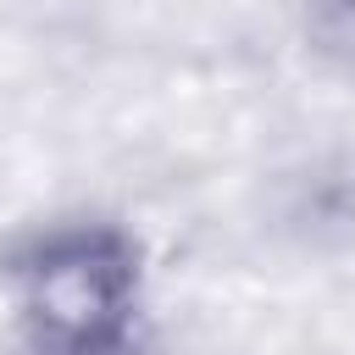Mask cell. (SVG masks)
I'll return each mask as SVG.
<instances>
[{
  "label": "cell",
  "instance_id": "cell-1",
  "mask_svg": "<svg viewBox=\"0 0 355 355\" xmlns=\"http://www.w3.org/2000/svg\"><path fill=\"white\" fill-rule=\"evenodd\" d=\"M17 327L33 355H133L144 316V250L128 227L78 216L28 233L6 255Z\"/></svg>",
  "mask_w": 355,
  "mask_h": 355
},
{
  "label": "cell",
  "instance_id": "cell-2",
  "mask_svg": "<svg viewBox=\"0 0 355 355\" xmlns=\"http://www.w3.org/2000/svg\"><path fill=\"white\" fill-rule=\"evenodd\" d=\"M305 28H311V44L355 78V0H311Z\"/></svg>",
  "mask_w": 355,
  "mask_h": 355
}]
</instances>
